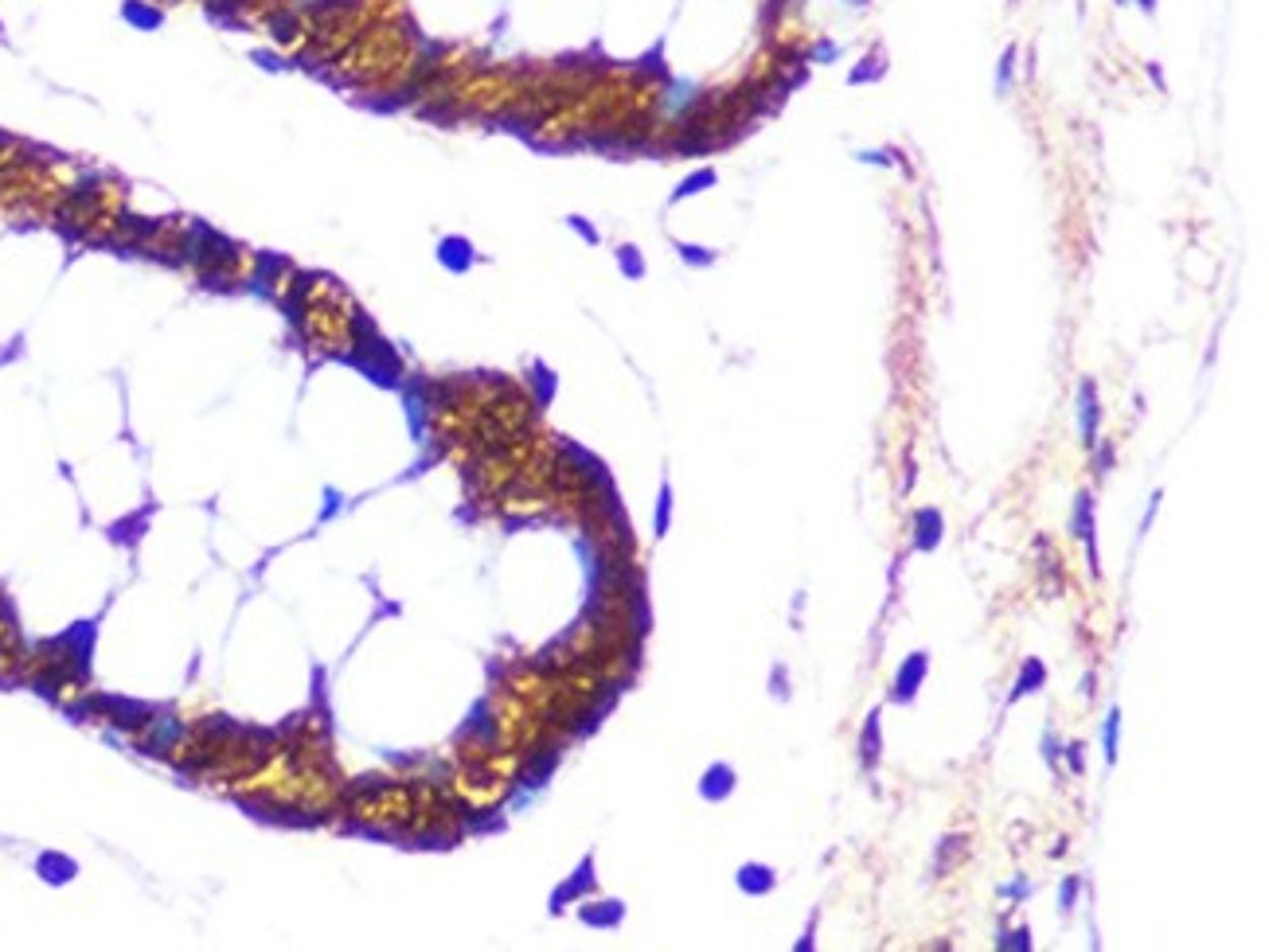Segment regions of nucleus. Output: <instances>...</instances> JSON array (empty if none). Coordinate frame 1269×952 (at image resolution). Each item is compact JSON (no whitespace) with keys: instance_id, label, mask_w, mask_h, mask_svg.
<instances>
[{"instance_id":"nucleus-11","label":"nucleus","mask_w":1269,"mask_h":952,"mask_svg":"<svg viewBox=\"0 0 1269 952\" xmlns=\"http://www.w3.org/2000/svg\"><path fill=\"white\" fill-rule=\"evenodd\" d=\"M20 679H27L36 691H44V695H51L63 706H82L90 699L86 649L78 644L75 636H55V640H44V644L27 649Z\"/></svg>"},{"instance_id":"nucleus-1","label":"nucleus","mask_w":1269,"mask_h":952,"mask_svg":"<svg viewBox=\"0 0 1269 952\" xmlns=\"http://www.w3.org/2000/svg\"><path fill=\"white\" fill-rule=\"evenodd\" d=\"M668 78L657 67L586 63L566 98L551 106L528 137L551 149L602 145V149H653L668 118Z\"/></svg>"},{"instance_id":"nucleus-7","label":"nucleus","mask_w":1269,"mask_h":952,"mask_svg":"<svg viewBox=\"0 0 1269 952\" xmlns=\"http://www.w3.org/2000/svg\"><path fill=\"white\" fill-rule=\"evenodd\" d=\"M55 226L82 243H114L129 247L133 234V211L126 203V188L110 176H82L67 200L55 211Z\"/></svg>"},{"instance_id":"nucleus-4","label":"nucleus","mask_w":1269,"mask_h":952,"mask_svg":"<svg viewBox=\"0 0 1269 952\" xmlns=\"http://www.w3.org/2000/svg\"><path fill=\"white\" fill-rule=\"evenodd\" d=\"M469 816L457 808L446 785L430 769H403L387 777L352 780L332 827L372 831L414 847H454L469 831Z\"/></svg>"},{"instance_id":"nucleus-10","label":"nucleus","mask_w":1269,"mask_h":952,"mask_svg":"<svg viewBox=\"0 0 1269 952\" xmlns=\"http://www.w3.org/2000/svg\"><path fill=\"white\" fill-rule=\"evenodd\" d=\"M262 266H266V258L258 251H251L247 243H235V239H223L219 230L196 226L192 247H188V258H184L180 270H188V274L196 277L200 285H207V289L239 293V289L258 285Z\"/></svg>"},{"instance_id":"nucleus-5","label":"nucleus","mask_w":1269,"mask_h":952,"mask_svg":"<svg viewBox=\"0 0 1269 952\" xmlns=\"http://www.w3.org/2000/svg\"><path fill=\"white\" fill-rule=\"evenodd\" d=\"M426 51L430 48L410 20L406 0H383L321 75L363 101H406Z\"/></svg>"},{"instance_id":"nucleus-3","label":"nucleus","mask_w":1269,"mask_h":952,"mask_svg":"<svg viewBox=\"0 0 1269 952\" xmlns=\"http://www.w3.org/2000/svg\"><path fill=\"white\" fill-rule=\"evenodd\" d=\"M539 426V395L516 376H450L422 391V429L442 461L469 469Z\"/></svg>"},{"instance_id":"nucleus-14","label":"nucleus","mask_w":1269,"mask_h":952,"mask_svg":"<svg viewBox=\"0 0 1269 952\" xmlns=\"http://www.w3.org/2000/svg\"><path fill=\"white\" fill-rule=\"evenodd\" d=\"M24 660H27V644H24V636H20V625H16L8 602L0 598V683L20 679Z\"/></svg>"},{"instance_id":"nucleus-12","label":"nucleus","mask_w":1269,"mask_h":952,"mask_svg":"<svg viewBox=\"0 0 1269 952\" xmlns=\"http://www.w3.org/2000/svg\"><path fill=\"white\" fill-rule=\"evenodd\" d=\"M438 780L446 785V793L454 797L457 808H461L469 820L496 816V812L508 804V797L516 793V785H512V780L492 777V773L473 769V765L454 761V757H442V765H438Z\"/></svg>"},{"instance_id":"nucleus-13","label":"nucleus","mask_w":1269,"mask_h":952,"mask_svg":"<svg viewBox=\"0 0 1269 952\" xmlns=\"http://www.w3.org/2000/svg\"><path fill=\"white\" fill-rule=\"evenodd\" d=\"M200 4H207L211 12H219L230 24L251 27L258 36H270L289 12L302 8L305 0H200Z\"/></svg>"},{"instance_id":"nucleus-9","label":"nucleus","mask_w":1269,"mask_h":952,"mask_svg":"<svg viewBox=\"0 0 1269 952\" xmlns=\"http://www.w3.org/2000/svg\"><path fill=\"white\" fill-rule=\"evenodd\" d=\"M613 512H621V507L613 500V488L602 476V469L566 446V453L555 465V476H551V488H547V516L579 527L586 535L602 520H609Z\"/></svg>"},{"instance_id":"nucleus-8","label":"nucleus","mask_w":1269,"mask_h":952,"mask_svg":"<svg viewBox=\"0 0 1269 952\" xmlns=\"http://www.w3.org/2000/svg\"><path fill=\"white\" fill-rule=\"evenodd\" d=\"M484 730H488L500 746H508L512 753H520L524 761H532L539 773H543L547 761H555L558 753L575 742L571 730H562V727H555L551 719H543L535 706H528L520 695H512L505 683H496V687L488 691V699H484Z\"/></svg>"},{"instance_id":"nucleus-2","label":"nucleus","mask_w":1269,"mask_h":952,"mask_svg":"<svg viewBox=\"0 0 1269 952\" xmlns=\"http://www.w3.org/2000/svg\"><path fill=\"white\" fill-rule=\"evenodd\" d=\"M348 785L352 780L336 761L329 719L321 710H302L274 730L270 750L251 773L235 777L219 797L285 824H336Z\"/></svg>"},{"instance_id":"nucleus-6","label":"nucleus","mask_w":1269,"mask_h":952,"mask_svg":"<svg viewBox=\"0 0 1269 952\" xmlns=\"http://www.w3.org/2000/svg\"><path fill=\"white\" fill-rule=\"evenodd\" d=\"M278 304L289 313L293 336L309 359H368L376 348L363 309L336 277L297 270Z\"/></svg>"}]
</instances>
